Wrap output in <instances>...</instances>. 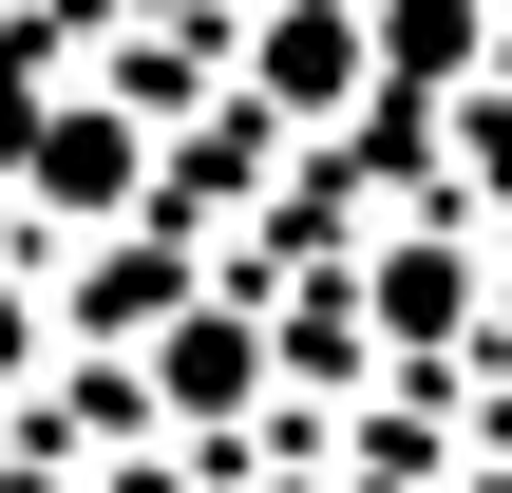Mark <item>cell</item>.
<instances>
[{
	"label": "cell",
	"instance_id": "cell-3",
	"mask_svg": "<svg viewBox=\"0 0 512 493\" xmlns=\"http://www.w3.org/2000/svg\"><path fill=\"white\" fill-rule=\"evenodd\" d=\"M152 399H171V418H228V399H247V342H228V323H171V342H152Z\"/></svg>",
	"mask_w": 512,
	"mask_h": 493
},
{
	"label": "cell",
	"instance_id": "cell-4",
	"mask_svg": "<svg viewBox=\"0 0 512 493\" xmlns=\"http://www.w3.org/2000/svg\"><path fill=\"white\" fill-rule=\"evenodd\" d=\"M380 38H399V76H475V0H399Z\"/></svg>",
	"mask_w": 512,
	"mask_h": 493
},
{
	"label": "cell",
	"instance_id": "cell-5",
	"mask_svg": "<svg viewBox=\"0 0 512 493\" xmlns=\"http://www.w3.org/2000/svg\"><path fill=\"white\" fill-rule=\"evenodd\" d=\"M380 323H399V342H418V323H456V266H437V247H399V266H380Z\"/></svg>",
	"mask_w": 512,
	"mask_h": 493
},
{
	"label": "cell",
	"instance_id": "cell-2",
	"mask_svg": "<svg viewBox=\"0 0 512 493\" xmlns=\"http://www.w3.org/2000/svg\"><path fill=\"white\" fill-rule=\"evenodd\" d=\"M342 76H361V19H342V0H304V19L266 38V95H304V114H342Z\"/></svg>",
	"mask_w": 512,
	"mask_h": 493
},
{
	"label": "cell",
	"instance_id": "cell-1",
	"mask_svg": "<svg viewBox=\"0 0 512 493\" xmlns=\"http://www.w3.org/2000/svg\"><path fill=\"white\" fill-rule=\"evenodd\" d=\"M133 171H152V133H133V114H57V133H38V171H19V190H38V209H57V228H95V209H133Z\"/></svg>",
	"mask_w": 512,
	"mask_h": 493
}]
</instances>
